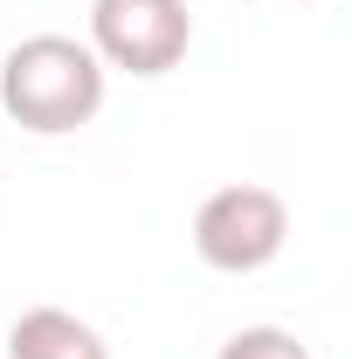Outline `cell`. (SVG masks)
Wrapping results in <instances>:
<instances>
[{
  "label": "cell",
  "mask_w": 352,
  "mask_h": 359,
  "mask_svg": "<svg viewBox=\"0 0 352 359\" xmlns=\"http://www.w3.org/2000/svg\"><path fill=\"white\" fill-rule=\"evenodd\" d=\"M111 69L76 35H28L0 55V111L35 138H69L104 111Z\"/></svg>",
  "instance_id": "cell-1"
},
{
  "label": "cell",
  "mask_w": 352,
  "mask_h": 359,
  "mask_svg": "<svg viewBox=\"0 0 352 359\" xmlns=\"http://www.w3.org/2000/svg\"><path fill=\"white\" fill-rule=\"evenodd\" d=\"M290 242V208L276 187H256V180H235V187H215L201 208H194V256L221 276H256L283 256Z\"/></svg>",
  "instance_id": "cell-2"
},
{
  "label": "cell",
  "mask_w": 352,
  "mask_h": 359,
  "mask_svg": "<svg viewBox=\"0 0 352 359\" xmlns=\"http://www.w3.org/2000/svg\"><path fill=\"white\" fill-rule=\"evenodd\" d=\"M90 55L125 76H166L194 48L187 0H90Z\"/></svg>",
  "instance_id": "cell-3"
},
{
  "label": "cell",
  "mask_w": 352,
  "mask_h": 359,
  "mask_svg": "<svg viewBox=\"0 0 352 359\" xmlns=\"http://www.w3.org/2000/svg\"><path fill=\"white\" fill-rule=\"evenodd\" d=\"M7 359H111L104 332L62 304H35L7 325Z\"/></svg>",
  "instance_id": "cell-4"
},
{
  "label": "cell",
  "mask_w": 352,
  "mask_h": 359,
  "mask_svg": "<svg viewBox=\"0 0 352 359\" xmlns=\"http://www.w3.org/2000/svg\"><path fill=\"white\" fill-rule=\"evenodd\" d=\"M215 359H311V346L297 332H283V325H242Z\"/></svg>",
  "instance_id": "cell-5"
}]
</instances>
